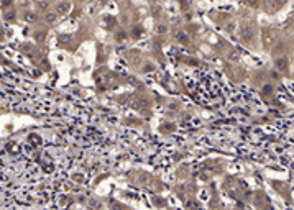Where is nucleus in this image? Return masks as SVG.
Instances as JSON below:
<instances>
[{
	"mask_svg": "<svg viewBox=\"0 0 294 210\" xmlns=\"http://www.w3.org/2000/svg\"><path fill=\"white\" fill-rule=\"evenodd\" d=\"M253 36H255V30H253L250 25L243 26V28L240 30V39L243 41V43H250V41L253 39Z\"/></svg>",
	"mask_w": 294,
	"mask_h": 210,
	"instance_id": "nucleus-1",
	"label": "nucleus"
},
{
	"mask_svg": "<svg viewBox=\"0 0 294 210\" xmlns=\"http://www.w3.org/2000/svg\"><path fill=\"white\" fill-rule=\"evenodd\" d=\"M287 0H266V8L269 12H276L278 8H281Z\"/></svg>",
	"mask_w": 294,
	"mask_h": 210,
	"instance_id": "nucleus-2",
	"label": "nucleus"
},
{
	"mask_svg": "<svg viewBox=\"0 0 294 210\" xmlns=\"http://www.w3.org/2000/svg\"><path fill=\"white\" fill-rule=\"evenodd\" d=\"M274 66H276L278 71H287V66H289V62H287V57H284V56L276 57V59H274Z\"/></svg>",
	"mask_w": 294,
	"mask_h": 210,
	"instance_id": "nucleus-3",
	"label": "nucleus"
},
{
	"mask_svg": "<svg viewBox=\"0 0 294 210\" xmlns=\"http://www.w3.org/2000/svg\"><path fill=\"white\" fill-rule=\"evenodd\" d=\"M69 10H71V4H69V2H61V4H58V7H56V12L59 15L67 13Z\"/></svg>",
	"mask_w": 294,
	"mask_h": 210,
	"instance_id": "nucleus-4",
	"label": "nucleus"
},
{
	"mask_svg": "<svg viewBox=\"0 0 294 210\" xmlns=\"http://www.w3.org/2000/svg\"><path fill=\"white\" fill-rule=\"evenodd\" d=\"M176 39L179 41V43L186 44V43H189V35L186 31H177L176 33Z\"/></svg>",
	"mask_w": 294,
	"mask_h": 210,
	"instance_id": "nucleus-5",
	"label": "nucleus"
},
{
	"mask_svg": "<svg viewBox=\"0 0 294 210\" xmlns=\"http://www.w3.org/2000/svg\"><path fill=\"white\" fill-rule=\"evenodd\" d=\"M245 4H247L248 7H252V8H256L260 2H258V0H245Z\"/></svg>",
	"mask_w": 294,
	"mask_h": 210,
	"instance_id": "nucleus-6",
	"label": "nucleus"
},
{
	"mask_svg": "<svg viewBox=\"0 0 294 210\" xmlns=\"http://www.w3.org/2000/svg\"><path fill=\"white\" fill-rule=\"evenodd\" d=\"M271 90H273V87H271V86H265V87H263V94H265V95H269V94H271Z\"/></svg>",
	"mask_w": 294,
	"mask_h": 210,
	"instance_id": "nucleus-7",
	"label": "nucleus"
},
{
	"mask_svg": "<svg viewBox=\"0 0 294 210\" xmlns=\"http://www.w3.org/2000/svg\"><path fill=\"white\" fill-rule=\"evenodd\" d=\"M25 17H26V20H28V22H35V20H36L35 15H30V13H26Z\"/></svg>",
	"mask_w": 294,
	"mask_h": 210,
	"instance_id": "nucleus-8",
	"label": "nucleus"
},
{
	"mask_svg": "<svg viewBox=\"0 0 294 210\" xmlns=\"http://www.w3.org/2000/svg\"><path fill=\"white\" fill-rule=\"evenodd\" d=\"M46 20H48V22H54V20H56V15H54V13H50V15L46 17Z\"/></svg>",
	"mask_w": 294,
	"mask_h": 210,
	"instance_id": "nucleus-9",
	"label": "nucleus"
},
{
	"mask_svg": "<svg viewBox=\"0 0 294 210\" xmlns=\"http://www.w3.org/2000/svg\"><path fill=\"white\" fill-rule=\"evenodd\" d=\"M5 18H7V20H13V18H15V15L12 13V12H8V13L5 15Z\"/></svg>",
	"mask_w": 294,
	"mask_h": 210,
	"instance_id": "nucleus-10",
	"label": "nucleus"
},
{
	"mask_svg": "<svg viewBox=\"0 0 294 210\" xmlns=\"http://www.w3.org/2000/svg\"><path fill=\"white\" fill-rule=\"evenodd\" d=\"M117 38H118V41H122V38L125 39V33H118V35H117Z\"/></svg>",
	"mask_w": 294,
	"mask_h": 210,
	"instance_id": "nucleus-11",
	"label": "nucleus"
},
{
	"mask_svg": "<svg viewBox=\"0 0 294 210\" xmlns=\"http://www.w3.org/2000/svg\"><path fill=\"white\" fill-rule=\"evenodd\" d=\"M2 4H4V7H8V5L12 4V0H4V2H2Z\"/></svg>",
	"mask_w": 294,
	"mask_h": 210,
	"instance_id": "nucleus-12",
	"label": "nucleus"
},
{
	"mask_svg": "<svg viewBox=\"0 0 294 210\" xmlns=\"http://www.w3.org/2000/svg\"><path fill=\"white\" fill-rule=\"evenodd\" d=\"M158 31H160V33H164V31H166V26H160V28H158Z\"/></svg>",
	"mask_w": 294,
	"mask_h": 210,
	"instance_id": "nucleus-13",
	"label": "nucleus"
}]
</instances>
